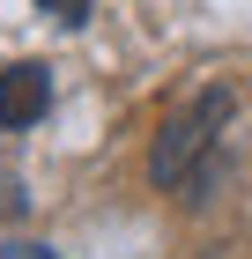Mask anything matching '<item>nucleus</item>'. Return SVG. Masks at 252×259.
<instances>
[{
  "mask_svg": "<svg viewBox=\"0 0 252 259\" xmlns=\"http://www.w3.org/2000/svg\"><path fill=\"white\" fill-rule=\"evenodd\" d=\"M223 119H230V89H200V97H193V111H178V119L156 134V148H149V185L178 193V185H186L200 163H208L215 126H223Z\"/></svg>",
  "mask_w": 252,
  "mask_h": 259,
  "instance_id": "f257e3e1",
  "label": "nucleus"
},
{
  "mask_svg": "<svg viewBox=\"0 0 252 259\" xmlns=\"http://www.w3.org/2000/svg\"><path fill=\"white\" fill-rule=\"evenodd\" d=\"M45 104H52V74H45L38 60H22L0 74V126H30L45 119Z\"/></svg>",
  "mask_w": 252,
  "mask_h": 259,
  "instance_id": "f03ea898",
  "label": "nucleus"
},
{
  "mask_svg": "<svg viewBox=\"0 0 252 259\" xmlns=\"http://www.w3.org/2000/svg\"><path fill=\"white\" fill-rule=\"evenodd\" d=\"M38 8H45V15H59L67 30H75V22H89V0H38Z\"/></svg>",
  "mask_w": 252,
  "mask_h": 259,
  "instance_id": "7ed1b4c3",
  "label": "nucleus"
},
{
  "mask_svg": "<svg viewBox=\"0 0 252 259\" xmlns=\"http://www.w3.org/2000/svg\"><path fill=\"white\" fill-rule=\"evenodd\" d=\"M0 215H22V193H15V178H0Z\"/></svg>",
  "mask_w": 252,
  "mask_h": 259,
  "instance_id": "20e7f679",
  "label": "nucleus"
},
{
  "mask_svg": "<svg viewBox=\"0 0 252 259\" xmlns=\"http://www.w3.org/2000/svg\"><path fill=\"white\" fill-rule=\"evenodd\" d=\"M8 259H59V252H45V244H8Z\"/></svg>",
  "mask_w": 252,
  "mask_h": 259,
  "instance_id": "39448f33",
  "label": "nucleus"
}]
</instances>
